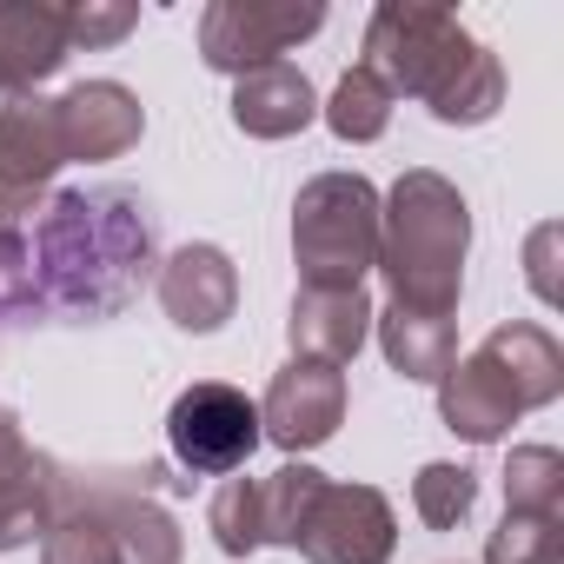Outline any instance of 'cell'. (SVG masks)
<instances>
[{
	"label": "cell",
	"mask_w": 564,
	"mask_h": 564,
	"mask_svg": "<svg viewBox=\"0 0 564 564\" xmlns=\"http://www.w3.org/2000/svg\"><path fill=\"white\" fill-rule=\"evenodd\" d=\"M160 265V232L140 193L74 186L41 206L34 226H0V313L34 319H113Z\"/></svg>",
	"instance_id": "obj_1"
},
{
	"label": "cell",
	"mask_w": 564,
	"mask_h": 564,
	"mask_svg": "<svg viewBox=\"0 0 564 564\" xmlns=\"http://www.w3.org/2000/svg\"><path fill=\"white\" fill-rule=\"evenodd\" d=\"M386 94L399 100H425L432 120L445 127H485L505 107V67L485 41H471L458 28V14L445 8H412V0H386L366 28V61Z\"/></svg>",
	"instance_id": "obj_2"
},
{
	"label": "cell",
	"mask_w": 564,
	"mask_h": 564,
	"mask_svg": "<svg viewBox=\"0 0 564 564\" xmlns=\"http://www.w3.org/2000/svg\"><path fill=\"white\" fill-rule=\"evenodd\" d=\"M465 252H471V206H465V193L445 173L412 166L379 199V272L392 286V306L452 319L458 313V286H465Z\"/></svg>",
	"instance_id": "obj_3"
},
{
	"label": "cell",
	"mask_w": 564,
	"mask_h": 564,
	"mask_svg": "<svg viewBox=\"0 0 564 564\" xmlns=\"http://www.w3.org/2000/svg\"><path fill=\"white\" fill-rule=\"evenodd\" d=\"M293 265L313 293H352L379 265V186L366 173H319L293 199Z\"/></svg>",
	"instance_id": "obj_4"
},
{
	"label": "cell",
	"mask_w": 564,
	"mask_h": 564,
	"mask_svg": "<svg viewBox=\"0 0 564 564\" xmlns=\"http://www.w3.org/2000/svg\"><path fill=\"white\" fill-rule=\"evenodd\" d=\"M166 452L193 478H226L259 452V405L226 379H193L166 412Z\"/></svg>",
	"instance_id": "obj_5"
},
{
	"label": "cell",
	"mask_w": 564,
	"mask_h": 564,
	"mask_svg": "<svg viewBox=\"0 0 564 564\" xmlns=\"http://www.w3.org/2000/svg\"><path fill=\"white\" fill-rule=\"evenodd\" d=\"M319 28H326L319 0H213L199 14V61L239 80L252 67H272L286 47L313 41Z\"/></svg>",
	"instance_id": "obj_6"
},
{
	"label": "cell",
	"mask_w": 564,
	"mask_h": 564,
	"mask_svg": "<svg viewBox=\"0 0 564 564\" xmlns=\"http://www.w3.org/2000/svg\"><path fill=\"white\" fill-rule=\"evenodd\" d=\"M399 544V518H392V498L372 491V485H333L313 498L306 524H300V557L306 564H386Z\"/></svg>",
	"instance_id": "obj_7"
},
{
	"label": "cell",
	"mask_w": 564,
	"mask_h": 564,
	"mask_svg": "<svg viewBox=\"0 0 564 564\" xmlns=\"http://www.w3.org/2000/svg\"><path fill=\"white\" fill-rule=\"evenodd\" d=\"M61 166H67V153H61L54 100L21 94L0 107V226H21L28 213H41Z\"/></svg>",
	"instance_id": "obj_8"
},
{
	"label": "cell",
	"mask_w": 564,
	"mask_h": 564,
	"mask_svg": "<svg viewBox=\"0 0 564 564\" xmlns=\"http://www.w3.org/2000/svg\"><path fill=\"white\" fill-rule=\"evenodd\" d=\"M346 425V372L319 366V359H293L286 372H272L265 399H259V438H272L279 452H313Z\"/></svg>",
	"instance_id": "obj_9"
},
{
	"label": "cell",
	"mask_w": 564,
	"mask_h": 564,
	"mask_svg": "<svg viewBox=\"0 0 564 564\" xmlns=\"http://www.w3.org/2000/svg\"><path fill=\"white\" fill-rule=\"evenodd\" d=\"M54 498H61V465L34 452L14 412L0 405V551H28L34 538H47Z\"/></svg>",
	"instance_id": "obj_10"
},
{
	"label": "cell",
	"mask_w": 564,
	"mask_h": 564,
	"mask_svg": "<svg viewBox=\"0 0 564 564\" xmlns=\"http://www.w3.org/2000/svg\"><path fill=\"white\" fill-rule=\"evenodd\" d=\"M54 127H61L67 160H120L127 147H140L147 107L120 80H80L54 100Z\"/></svg>",
	"instance_id": "obj_11"
},
{
	"label": "cell",
	"mask_w": 564,
	"mask_h": 564,
	"mask_svg": "<svg viewBox=\"0 0 564 564\" xmlns=\"http://www.w3.org/2000/svg\"><path fill=\"white\" fill-rule=\"evenodd\" d=\"M160 306L180 333H219L239 306V265L206 239L180 246L173 259H160Z\"/></svg>",
	"instance_id": "obj_12"
},
{
	"label": "cell",
	"mask_w": 564,
	"mask_h": 564,
	"mask_svg": "<svg viewBox=\"0 0 564 564\" xmlns=\"http://www.w3.org/2000/svg\"><path fill=\"white\" fill-rule=\"evenodd\" d=\"M153 478L160 471H107V478H87L94 505L113 524L120 564H180V551H186L180 544V524L166 518V505H153Z\"/></svg>",
	"instance_id": "obj_13"
},
{
	"label": "cell",
	"mask_w": 564,
	"mask_h": 564,
	"mask_svg": "<svg viewBox=\"0 0 564 564\" xmlns=\"http://www.w3.org/2000/svg\"><path fill=\"white\" fill-rule=\"evenodd\" d=\"M67 8L54 0H0V94H34L67 67Z\"/></svg>",
	"instance_id": "obj_14"
},
{
	"label": "cell",
	"mask_w": 564,
	"mask_h": 564,
	"mask_svg": "<svg viewBox=\"0 0 564 564\" xmlns=\"http://www.w3.org/2000/svg\"><path fill=\"white\" fill-rule=\"evenodd\" d=\"M319 120V94L300 67L272 61V67H252L232 80V127L252 133V140H293Z\"/></svg>",
	"instance_id": "obj_15"
},
{
	"label": "cell",
	"mask_w": 564,
	"mask_h": 564,
	"mask_svg": "<svg viewBox=\"0 0 564 564\" xmlns=\"http://www.w3.org/2000/svg\"><path fill=\"white\" fill-rule=\"evenodd\" d=\"M286 333H293V359L346 366L372 339V300H366V286H352V293H313V286H300Z\"/></svg>",
	"instance_id": "obj_16"
},
{
	"label": "cell",
	"mask_w": 564,
	"mask_h": 564,
	"mask_svg": "<svg viewBox=\"0 0 564 564\" xmlns=\"http://www.w3.org/2000/svg\"><path fill=\"white\" fill-rule=\"evenodd\" d=\"M438 419H445V432H458L471 445H498L518 425V399L498 379V366L485 352H471V359H452V372L438 379Z\"/></svg>",
	"instance_id": "obj_17"
},
{
	"label": "cell",
	"mask_w": 564,
	"mask_h": 564,
	"mask_svg": "<svg viewBox=\"0 0 564 564\" xmlns=\"http://www.w3.org/2000/svg\"><path fill=\"white\" fill-rule=\"evenodd\" d=\"M478 352H485V359L498 366V379L511 386L518 412H538V405H551V399L564 392V346H557V339H551L544 326H531V319L491 326Z\"/></svg>",
	"instance_id": "obj_18"
},
{
	"label": "cell",
	"mask_w": 564,
	"mask_h": 564,
	"mask_svg": "<svg viewBox=\"0 0 564 564\" xmlns=\"http://www.w3.org/2000/svg\"><path fill=\"white\" fill-rule=\"evenodd\" d=\"M379 319V352L399 379H419V386H438L458 359V319H438V313H412V306H386L372 313Z\"/></svg>",
	"instance_id": "obj_19"
},
{
	"label": "cell",
	"mask_w": 564,
	"mask_h": 564,
	"mask_svg": "<svg viewBox=\"0 0 564 564\" xmlns=\"http://www.w3.org/2000/svg\"><path fill=\"white\" fill-rule=\"evenodd\" d=\"M41 564H120V544H113V524L107 511L94 505L87 478L61 465V498H54V524L41 538Z\"/></svg>",
	"instance_id": "obj_20"
},
{
	"label": "cell",
	"mask_w": 564,
	"mask_h": 564,
	"mask_svg": "<svg viewBox=\"0 0 564 564\" xmlns=\"http://www.w3.org/2000/svg\"><path fill=\"white\" fill-rule=\"evenodd\" d=\"M326 491V471L313 465H279L272 478H259V544H300V524L313 511V498Z\"/></svg>",
	"instance_id": "obj_21"
},
{
	"label": "cell",
	"mask_w": 564,
	"mask_h": 564,
	"mask_svg": "<svg viewBox=\"0 0 564 564\" xmlns=\"http://www.w3.org/2000/svg\"><path fill=\"white\" fill-rule=\"evenodd\" d=\"M319 113H326V127H333L339 140L366 147V140H379V133L392 127V94H386V80H379L372 67H352V74L333 87V100H326Z\"/></svg>",
	"instance_id": "obj_22"
},
{
	"label": "cell",
	"mask_w": 564,
	"mask_h": 564,
	"mask_svg": "<svg viewBox=\"0 0 564 564\" xmlns=\"http://www.w3.org/2000/svg\"><path fill=\"white\" fill-rule=\"evenodd\" d=\"M505 511L564 518V452L557 445H518L505 458Z\"/></svg>",
	"instance_id": "obj_23"
},
{
	"label": "cell",
	"mask_w": 564,
	"mask_h": 564,
	"mask_svg": "<svg viewBox=\"0 0 564 564\" xmlns=\"http://www.w3.org/2000/svg\"><path fill=\"white\" fill-rule=\"evenodd\" d=\"M485 564H564V518L505 511V524L485 538Z\"/></svg>",
	"instance_id": "obj_24"
},
{
	"label": "cell",
	"mask_w": 564,
	"mask_h": 564,
	"mask_svg": "<svg viewBox=\"0 0 564 564\" xmlns=\"http://www.w3.org/2000/svg\"><path fill=\"white\" fill-rule=\"evenodd\" d=\"M478 505V471L471 465H425L412 478V511L432 524V531H458Z\"/></svg>",
	"instance_id": "obj_25"
},
{
	"label": "cell",
	"mask_w": 564,
	"mask_h": 564,
	"mask_svg": "<svg viewBox=\"0 0 564 564\" xmlns=\"http://www.w3.org/2000/svg\"><path fill=\"white\" fill-rule=\"evenodd\" d=\"M206 531L226 557H252L259 551V478H226L206 505Z\"/></svg>",
	"instance_id": "obj_26"
},
{
	"label": "cell",
	"mask_w": 564,
	"mask_h": 564,
	"mask_svg": "<svg viewBox=\"0 0 564 564\" xmlns=\"http://www.w3.org/2000/svg\"><path fill=\"white\" fill-rule=\"evenodd\" d=\"M133 21H140L133 0H80V8H67V41L74 47H113L133 34Z\"/></svg>",
	"instance_id": "obj_27"
},
{
	"label": "cell",
	"mask_w": 564,
	"mask_h": 564,
	"mask_svg": "<svg viewBox=\"0 0 564 564\" xmlns=\"http://www.w3.org/2000/svg\"><path fill=\"white\" fill-rule=\"evenodd\" d=\"M551 246H557V226H538V239H531V286H538V300H557V279H551Z\"/></svg>",
	"instance_id": "obj_28"
}]
</instances>
